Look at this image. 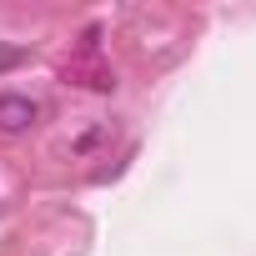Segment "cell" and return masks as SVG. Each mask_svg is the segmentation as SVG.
Instances as JSON below:
<instances>
[{"label":"cell","mask_w":256,"mask_h":256,"mask_svg":"<svg viewBox=\"0 0 256 256\" xmlns=\"http://www.w3.org/2000/svg\"><path fill=\"white\" fill-rule=\"evenodd\" d=\"M26 60H30V50H26V46H0V76L16 70V66H26Z\"/></svg>","instance_id":"obj_2"},{"label":"cell","mask_w":256,"mask_h":256,"mask_svg":"<svg viewBox=\"0 0 256 256\" xmlns=\"http://www.w3.org/2000/svg\"><path fill=\"white\" fill-rule=\"evenodd\" d=\"M36 120H40V106L30 96H0V131L6 136H26Z\"/></svg>","instance_id":"obj_1"}]
</instances>
